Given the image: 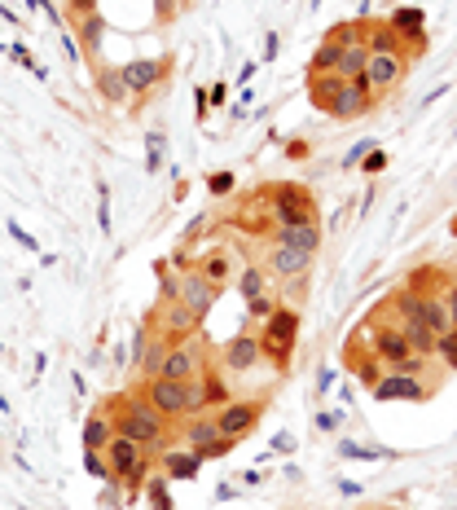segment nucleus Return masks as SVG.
I'll use <instances>...</instances> for the list:
<instances>
[{
	"mask_svg": "<svg viewBox=\"0 0 457 510\" xmlns=\"http://www.w3.org/2000/svg\"><path fill=\"white\" fill-rule=\"evenodd\" d=\"M102 454L110 462V475L123 484V493H141L146 489V480H150V471H154V454L146 445H137L128 436H114Z\"/></svg>",
	"mask_w": 457,
	"mask_h": 510,
	"instance_id": "20e7f679",
	"label": "nucleus"
},
{
	"mask_svg": "<svg viewBox=\"0 0 457 510\" xmlns=\"http://www.w3.org/2000/svg\"><path fill=\"white\" fill-rule=\"evenodd\" d=\"M365 45H369V53H405L401 31H392L387 22H369V31H365Z\"/></svg>",
	"mask_w": 457,
	"mask_h": 510,
	"instance_id": "a878e982",
	"label": "nucleus"
},
{
	"mask_svg": "<svg viewBox=\"0 0 457 510\" xmlns=\"http://www.w3.org/2000/svg\"><path fill=\"white\" fill-rule=\"evenodd\" d=\"M199 326H203V321L181 304V300H176V304H158V335H163L167 344H185V339H194Z\"/></svg>",
	"mask_w": 457,
	"mask_h": 510,
	"instance_id": "2eb2a0df",
	"label": "nucleus"
},
{
	"mask_svg": "<svg viewBox=\"0 0 457 510\" xmlns=\"http://www.w3.org/2000/svg\"><path fill=\"white\" fill-rule=\"evenodd\" d=\"M216 497H220V502H233V497H238V489H229V484H220V489H216Z\"/></svg>",
	"mask_w": 457,
	"mask_h": 510,
	"instance_id": "bf43d9fd",
	"label": "nucleus"
},
{
	"mask_svg": "<svg viewBox=\"0 0 457 510\" xmlns=\"http://www.w3.org/2000/svg\"><path fill=\"white\" fill-rule=\"evenodd\" d=\"M374 106H378V98H374L369 80H365V75H356V80H348V89L334 98V106H330L326 115H330L334 123H352V119H365Z\"/></svg>",
	"mask_w": 457,
	"mask_h": 510,
	"instance_id": "1a4fd4ad",
	"label": "nucleus"
},
{
	"mask_svg": "<svg viewBox=\"0 0 457 510\" xmlns=\"http://www.w3.org/2000/svg\"><path fill=\"white\" fill-rule=\"evenodd\" d=\"M9 238H13V242H22V247H27L31 255H40V242H36V238H31V234H27L18 220H9Z\"/></svg>",
	"mask_w": 457,
	"mask_h": 510,
	"instance_id": "49530a36",
	"label": "nucleus"
},
{
	"mask_svg": "<svg viewBox=\"0 0 457 510\" xmlns=\"http://www.w3.org/2000/svg\"><path fill=\"white\" fill-rule=\"evenodd\" d=\"M172 66H176V57L172 53H163V57H132V62H123L119 66V75H123V84H128V93H132V106H146L158 84H167V75H172Z\"/></svg>",
	"mask_w": 457,
	"mask_h": 510,
	"instance_id": "423d86ee",
	"label": "nucleus"
},
{
	"mask_svg": "<svg viewBox=\"0 0 457 510\" xmlns=\"http://www.w3.org/2000/svg\"><path fill=\"white\" fill-rule=\"evenodd\" d=\"M348 89V80L339 75V71H326V75H308V102L317 106V110H330L334 98Z\"/></svg>",
	"mask_w": 457,
	"mask_h": 510,
	"instance_id": "412c9836",
	"label": "nucleus"
},
{
	"mask_svg": "<svg viewBox=\"0 0 457 510\" xmlns=\"http://www.w3.org/2000/svg\"><path fill=\"white\" fill-rule=\"evenodd\" d=\"M273 57H277V36H268V40H264V62H273Z\"/></svg>",
	"mask_w": 457,
	"mask_h": 510,
	"instance_id": "13d9d810",
	"label": "nucleus"
},
{
	"mask_svg": "<svg viewBox=\"0 0 457 510\" xmlns=\"http://www.w3.org/2000/svg\"><path fill=\"white\" fill-rule=\"evenodd\" d=\"M132 392L167 422H185V418L203 413V378L199 383H181V378H163L158 374V378H141Z\"/></svg>",
	"mask_w": 457,
	"mask_h": 510,
	"instance_id": "f03ea898",
	"label": "nucleus"
},
{
	"mask_svg": "<svg viewBox=\"0 0 457 510\" xmlns=\"http://www.w3.org/2000/svg\"><path fill=\"white\" fill-rule=\"evenodd\" d=\"M97 229H102L106 238H110V229H114V220H110V185L97 181Z\"/></svg>",
	"mask_w": 457,
	"mask_h": 510,
	"instance_id": "ea45409f",
	"label": "nucleus"
},
{
	"mask_svg": "<svg viewBox=\"0 0 457 510\" xmlns=\"http://www.w3.org/2000/svg\"><path fill=\"white\" fill-rule=\"evenodd\" d=\"M75 27H80V45L89 49V57H97V49H102V36H106L102 9H97V13H89V18H80Z\"/></svg>",
	"mask_w": 457,
	"mask_h": 510,
	"instance_id": "7c9ffc66",
	"label": "nucleus"
},
{
	"mask_svg": "<svg viewBox=\"0 0 457 510\" xmlns=\"http://www.w3.org/2000/svg\"><path fill=\"white\" fill-rule=\"evenodd\" d=\"M216 300H220V286H211L199 268H185L181 273V304L190 308L199 321H207V312L216 308Z\"/></svg>",
	"mask_w": 457,
	"mask_h": 510,
	"instance_id": "4468645a",
	"label": "nucleus"
},
{
	"mask_svg": "<svg viewBox=\"0 0 457 510\" xmlns=\"http://www.w3.org/2000/svg\"><path fill=\"white\" fill-rule=\"evenodd\" d=\"M66 9H71V18L80 22V18H89V13H97V0H66Z\"/></svg>",
	"mask_w": 457,
	"mask_h": 510,
	"instance_id": "09e8293b",
	"label": "nucleus"
},
{
	"mask_svg": "<svg viewBox=\"0 0 457 510\" xmlns=\"http://www.w3.org/2000/svg\"><path fill=\"white\" fill-rule=\"evenodd\" d=\"M211 440H220V427H216V413H211V409L185 418V427H181V445H185V449H199V454H203Z\"/></svg>",
	"mask_w": 457,
	"mask_h": 510,
	"instance_id": "6ab92c4d",
	"label": "nucleus"
},
{
	"mask_svg": "<svg viewBox=\"0 0 457 510\" xmlns=\"http://www.w3.org/2000/svg\"><path fill=\"white\" fill-rule=\"evenodd\" d=\"M84 449H106L110 440H114V422H110V413L106 409H93L89 418H84Z\"/></svg>",
	"mask_w": 457,
	"mask_h": 510,
	"instance_id": "5701e85b",
	"label": "nucleus"
},
{
	"mask_svg": "<svg viewBox=\"0 0 457 510\" xmlns=\"http://www.w3.org/2000/svg\"><path fill=\"white\" fill-rule=\"evenodd\" d=\"M312 259H317V255H304V251H295V247H282V242H268V251H264V273L277 277V282H295V277L312 273Z\"/></svg>",
	"mask_w": 457,
	"mask_h": 510,
	"instance_id": "f8f14e48",
	"label": "nucleus"
},
{
	"mask_svg": "<svg viewBox=\"0 0 457 510\" xmlns=\"http://www.w3.org/2000/svg\"><path fill=\"white\" fill-rule=\"evenodd\" d=\"M339 493H343V497H360V484H352V480H339Z\"/></svg>",
	"mask_w": 457,
	"mask_h": 510,
	"instance_id": "6e6d98bb",
	"label": "nucleus"
},
{
	"mask_svg": "<svg viewBox=\"0 0 457 510\" xmlns=\"http://www.w3.org/2000/svg\"><path fill=\"white\" fill-rule=\"evenodd\" d=\"M282 304L273 291H264V295H255V300H247V326H259L264 317H273V308Z\"/></svg>",
	"mask_w": 457,
	"mask_h": 510,
	"instance_id": "f704fd0d",
	"label": "nucleus"
},
{
	"mask_svg": "<svg viewBox=\"0 0 457 510\" xmlns=\"http://www.w3.org/2000/svg\"><path fill=\"white\" fill-rule=\"evenodd\" d=\"M146 497H150V510H176L172 506V497H167V475L158 471V480H146Z\"/></svg>",
	"mask_w": 457,
	"mask_h": 510,
	"instance_id": "4c0bfd02",
	"label": "nucleus"
},
{
	"mask_svg": "<svg viewBox=\"0 0 457 510\" xmlns=\"http://www.w3.org/2000/svg\"><path fill=\"white\" fill-rule=\"evenodd\" d=\"M255 335H259L264 361H268L277 374H286L291 361H295V348H300V308L277 304L273 317H264V321L255 326Z\"/></svg>",
	"mask_w": 457,
	"mask_h": 510,
	"instance_id": "7ed1b4c3",
	"label": "nucleus"
},
{
	"mask_svg": "<svg viewBox=\"0 0 457 510\" xmlns=\"http://www.w3.org/2000/svg\"><path fill=\"white\" fill-rule=\"evenodd\" d=\"M110 357H114V365H128V348H123V344H114V353H110Z\"/></svg>",
	"mask_w": 457,
	"mask_h": 510,
	"instance_id": "680f3d73",
	"label": "nucleus"
},
{
	"mask_svg": "<svg viewBox=\"0 0 457 510\" xmlns=\"http://www.w3.org/2000/svg\"><path fill=\"white\" fill-rule=\"evenodd\" d=\"M181 4L185 0H154V27H172L181 18Z\"/></svg>",
	"mask_w": 457,
	"mask_h": 510,
	"instance_id": "a19ab883",
	"label": "nucleus"
},
{
	"mask_svg": "<svg viewBox=\"0 0 457 510\" xmlns=\"http://www.w3.org/2000/svg\"><path fill=\"white\" fill-rule=\"evenodd\" d=\"M203 462H207V458L199 454V449H185V445H181V449H172V445H167V449L158 454V471H163L167 480L185 484V480H199Z\"/></svg>",
	"mask_w": 457,
	"mask_h": 510,
	"instance_id": "dca6fc26",
	"label": "nucleus"
},
{
	"mask_svg": "<svg viewBox=\"0 0 457 510\" xmlns=\"http://www.w3.org/2000/svg\"><path fill=\"white\" fill-rule=\"evenodd\" d=\"M9 57H13V62H22V66H31V71H36V62H31V53H27V45H9Z\"/></svg>",
	"mask_w": 457,
	"mask_h": 510,
	"instance_id": "5fc2aeb1",
	"label": "nucleus"
},
{
	"mask_svg": "<svg viewBox=\"0 0 457 510\" xmlns=\"http://www.w3.org/2000/svg\"><path fill=\"white\" fill-rule=\"evenodd\" d=\"M194 268L203 273L211 286H220V291H224V286L238 277V259H233V251H229V247H211L207 255H199V264H194Z\"/></svg>",
	"mask_w": 457,
	"mask_h": 510,
	"instance_id": "a211bd4d",
	"label": "nucleus"
},
{
	"mask_svg": "<svg viewBox=\"0 0 457 510\" xmlns=\"http://www.w3.org/2000/svg\"><path fill=\"white\" fill-rule=\"evenodd\" d=\"M84 471H89V475H93V480H114V475H110V462H106V454L102 449H84Z\"/></svg>",
	"mask_w": 457,
	"mask_h": 510,
	"instance_id": "58836bf2",
	"label": "nucleus"
},
{
	"mask_svg": "<svg viewBox=\"0 0 457 510\" xmlns=\"http://www.w3.org/2000/svg\"><path fill=\"white\" fill-rule=\"evenodd\" d=\"M233 185H238V181H233V172H211V176H207V190H211L216 199L233 194Z\"/></svg>",
	"mask_w": 457,
	"mask_h": 510,
	"instance_id": "37998d69",
	"label": "nucleus"
},
{
	"mask_svg": "<svg viewBox=\"0 0 457 510\" xmlns=\"http://www.w3.org/2000/svg\"><path fill=\"white\" fill-rule=\"evenodd\" d=\"M348 357H352V353H348ZM352 374H356V383H360V387H369V392H374V387H378V378L387 374V365L374 357V348H369L365 357H352Z\"/></svg>",
	"mask_w": 457,
	"mask_h": 510,
	"instance_id": "c85d7f7f",
	"label": "nucleus"
},
{
	"mask_svg": "<svg viewBox=\"0 0 457 510\" xmlns=\"http://www.w3.org/2000/svg\"><path fill=\"white\" fill-rule=\"evenodd\" d=\"M444 93H449V84H440V89H431V93H427V98H422V106H431V102H440V98H444Z\"/></svg>",
	"mask_w": 457,
	"mask_h": 510,
	"instance_id": "4d7b16f0",
	"label": "nucleus"
},
{
	"mask_svg": "<svg viewBox=\"0 0 457 510\" xmlns=\"http://www.w3.org/2000/svg\"><path fill=\"white\" fill-rule=\"evenodd\" d=\"M330 383H334V370H330V365H321V374H317V396H326V392H330Z\"/></svg>",
	"mask_w": 457,
	"mask_h": 510,
	"instance_id": "864d4df0",
	"label": "nucleus"
},
{
	"mask_svg": "<svg viewBox=\"0 0 457 510\" xmlns=\"http://www.w3.org/2000/svg\"><path fill=\"white\" fill-rule=\"evenodd\" d=\"M369 396L383 401V405H392V401H409V405H418V401L431 396V387H427V378H418V374H396V370H387Z\"/></svg>",
	"mask_w": 457,
	"mask_h": 510,
	"instance_id": "9d476101",
	"label": "nucleus"
},
{
	"mask_svg": "<svg viewBox=\"0 0 457 510\" xmlns=\"http://www.w3.org/2000/svg\"><path fill=\"white\" fill-rule=\"evenodd\" d=\"M154 277H158V304H176L181 300V268H172V259H158Z\"/></svg>",
	"mask_w": 457,
	"mask_h": 510,
	"instance_id": "bb28decb",
	"label": "nucleus"
},
{
	"mask_svg": "<svg viewBox=\"0 0 457 510\" xmlns=\"http://www.w3.org/2000/svg\"><path fill=\"white\" fill-rule=\"evenodd\" d=\"M259 199H264V194H259ZM229 229H238V234H247V238H273L277 220H273L268 203H259V211H233V216H229Z\"/></svg>",
	"mask_w": 457,
	"mask_h": 510,
	"instance_id": "aec40b11",
	"label": "nucleus"
},
{
	"mask_svg": "<svg viewBox=\"0 0 457 510\" xmlns=\"http://www.w3.org/2000/svg\"><path fill=\"white\" fill-rule=\"evenodd\" d=\"M264 203H268V211H273L277 229L321 220V216H317V203H312V194H308V185H295V181H277V185L264 194Z\"/></svg>",
	"mask_w": 457,
	"mask_h": 510,
	"instance_id": "39448f33",
	"label": "nucleus"
},
{
	"mask_svg": "<svg viewBox=\"0 0 457 510\" xmlns=\"http://www.w3.org/2000/svg\"><path fill=\"white\" fill-rule=\"evenodd\" d=\"M339 53H343V49L317 45V53L308 57V75H326V71H334V66H339Z\"/></svg>",
	"mask_w": 457,
	"mask_h": 510,
	"instance_id": "c9c22d12",
	"label": "nucleus"
},
{
	"mask_svg": "<svg viewBox=\"0 0 457 510\" xmlns=\"http://www.w3.org/2000/svg\"><path fill=\"white\" fill-rule=\"evenodd\" d=\"M431 357H440L449 370H457V330H449V335L436 339V353H431Z\"/></svg>",
	"mask_w": 457,
	"mask_h": 510,
	"instance_id": "79ce46f5",
	"label": "nucleus"
},
{
	"mask_svg": "<svg viewBox=\"0 0 457 510\" xmlns=\"http://www.w3.org/2000/svg\"><path fill=\"white\" fill-rule=\"evenodd\" d=\"M409 75V57L405 53H369V66H365V80L374 89V98L392 93L401 80Z\"/></svg>",
	"mask_w": 457,
	"mask_h": 510,
	"instance_id": "9b49d317",
	"label": "nucleus"
},
{
	"mask_svg": "<svg viewBox=\"0 0 457 510\" xmlns=\"http://www.w3.org/2000/svg\"><path fill=\"white\" fill-rule=\"evenodd\" d=\"M233 401V392L224 387V374H220V365H211L203 374V409H220Z\"/></svg>",
	"mask_w": 457,
	"mask_h": 510,
	"instance_id": "cd10ccee",
	"label": "nucleus"
},
{
	"mask_svg": "<svg viewBox=\"0 0 457 510\" xmlns=\"http://www.w3.org/2000/svg\"><path fill=\"white\" fill-rule=\"evenodd\" d=\"M207 370H211V361H207L203 344L199 339H185V344H172L167 348V361H163V378H181V383H199Z\"/></svg>",
	"mask_w": 457,
	"mask_h": 510,
	"instance_id": "6e6552de",
	"label": "nucleus"
},
{
	"mask_svg": "<svg viewBox=\"0 0 457 510\" xmlns=\"http://www.w3.org/2000/svg\"><path fill=\"white\" fill-rule=\"evenodd\" d=\"M365 66H369V45H348V49L339 53V75L343 80H356V75H365Z\"/></svg>",
	"mask_w": 457,
	"mask_h": 510,
	"instance_id": "c756f323",
	"label": "nucleus"
},
{
	"mask_svg": "<svg viewBox=\"0 0 457 510\" xmlns=\"http://www.w3.org/2000/svg\"><path fill=\"white\" fill-rule=\"evenodd\" d=\"M365 31H369V22H360V18H352V22H334V27L326 31V40H321V45H330V49L365 45Z\"/></svg>",
	"mask_w": 457,
	"mask_h": 510,
	"instance_id": "393cba45",
	"label": "nucleus"
},
{
	"mask_svg": "<svg viewBox=\"0 0 457 510\" xmlns=\"http://www.w3.org/2000/svg\"><path fill=\"white\" fill-rule=\"evenodd\" d=\"M268 242H282V247H295V251H304V255H317L321 251V242H326V229H321V220L286 225V229H273Z\"/></svg>",
	"mask_w": 457,
	"mask_h": 510,
	"instance_id": "f3484780",
	"label": "nucleus"
},
{
	"mask_svg": "<svg viewBox=\"0 0 457 510\" xmlns=\"http://www.w3.org/2000/svg\"><path fill=\"white\" fill-rule=\"evenodd\" d=\"M233 445H238V440H229V436H220V440H211V445H207V449H203V458H207V462H216V458H229V454H233Z\"/></svg>",
	"mask_w": 457,
	"mask_h": 510,
	"instance_id": "a18cd8bd",
	"label": "nucleus"
},
{
	"mask_svg": "<svg viewBox=\"0 0 457 510\" xmlns=\"http://www.w3.org/2000/svg\"><path fill=\"white\" fill-rule=\"evenodd\" d=\"M268 405H273L268 392H259V396H247V401H229V405L211 409V413H216L220 436H229V440H247L255 427H259V418H264V409Z\"/></svg>",
	"mask_w": 457,
	"mask_h": 510,
	"instance_id": "0eeeda50",
	"label": "nucleus"
},
{
	"mask_svg": "<svg viewBox=\"0 0 457 510\" xmlns=\"http://www.w3.org/2000/svg\"><path fill=\"white\" fill-rule=\"evenodd\" d=\"M238 295H242V300L264 295V264H247V268L238 273Z\"/></svg>",
	"mask_w": 457,
	"mask_h": 510,
	"instance_id": "473e14b6",
	"label": "nucleus"
},
{
	"mask_svg": "<svg viewBox=\"0 0 457 510\" xmlns=\"http://www.w3.org/2000/svg\"><path fill=\"white\" fill-rule=\"evenodd\" d=\"M282 154H286V158H308V154H312V146H308L304 137H295V141H286V150H282Z\"/></svg>",
	"mask_w": 457,
	"mask_h": 510,
	"instance_id": "603ef678",
	"label": "nucleus"
},
{
	"mask_svg": "<svg viewBox=\"0 0 457 510\" xmlns=\"http://www.w3.org/2000/svg\"><path fill=\"white\" fill-rule=\"evenodd\" d=\"M93 89L102 93L106 106H128V102H132V93H128V84H123L119 66H97V75H93Z\"/></svg>",
	"mask_w": 457,
	"mask_h": 510,
	"instance_id": "4be33fe9",
	"label": "nucleus"
},
{
	"mask_svg": "<svg viewBox=\"0 0 457 510\" xmlns=\"http://www.w3.org/2000/svg\"><path fill=\"white\" fill-rule=\"evenodd\" d=\"M259 361H264V353H259V335H255V330H238V335L220 348V370H229V374H247Z\"/></svg>",
	"mask_w": 457,
	"mask_h": 510,
	"instance_id": "ddd939ff",
	"label": "nucleus"
},
{
	"mask_svg": "<svg viewBox=\"0 0 457 510\" xmlns=\"http://www.w3.org/2000/svg\"><path fill=\"white\" fill-rule=\"evenodd\" d=\"M167 137H163V132H146V172H158V167H163V158H167Z\"/></svg>",
	"mask_w": 457,
	"mask_h": 510,
	"instance_id": "e433bc0d",
	"label": "nucleus"
},
{
	"mask_svg": "<svg viewBox=\"0 0 457 510\" xmlns=\"http://www.w3.org/2000/svg\"><path fill=\"white\" fill-rule=\"evenodd\" d=\"M207 98H211V102L220 106V102H224V98H229V89H224V84H216V89H211V93H207Z\"/></svg>",
	"mask_w": 457,
	"mask_h": 510,
	"instance_id": "052dcab7",
	"label": "nucleus"
},
{
	"mask_svg": "<svg viewBox=\"0 0 457 510\" xmlns=\"http://www.w3.org/2000/svg\"><path fill=\"white\" fill-rule=\"evenodd\" d=\"M422 300V321H427V330L440 339V335H449L453 330V321H449V308H444V295L436 291V295H418Z\"/></svg>",
	"mask_w": 457,
	"mask_h": 510,
	"instance_id": "b1692460",
	"label": "nucleus"
},
{
	"mask_svg": "<svg viewBox=\"0 0 457 510\" xmlns=\"http://www.w3.org/2000/svg\"><path fill=\"white\" fill-rule=\"evenodd\" d=\"M422 22H427V13H422L418 4H401V9H392V18H387V27L401 31V40H405L409 31H422Z\"/></svg>",
	"mask_w": 457,
	"mask_h": 510,
	"instance_id": "2f4dec72",
	"label": "nucleus"
},
{
	"mask_svg": "<svg viewBox=\"0 0 457 510\" xmlns=\"http://www.w3.org/2000/svg\"><path fill=\"white\" fill-rule=\"evenodd\" d=\"M453 234H457V225H453Z\"/></svg>",
	"mask_w": 457,
	"mask_h": 510,
	"instance_id": "e2e57ef3",
	"label": "nucleus"
},
{
	"mask_svg": "<svg viewBox=\"0 0 457 510\" xmlns=\"http://www.w3.org/2000/svg\"><path fill=\"white\" fill-rule=\"evenodd\" d=\"M106 413L114 422V436H128L137 445H146L150 454H163L172 445V422L158 418L137 392H119V396H106Z\"/></svg>",
	"mask_w": 457,
	"mask_h": 510,
	"instance_id": "f257e3e1",
	"label": "nucleus"
},
{
	"mask_svg": "<svg viewBox=\"0 0 457 510\" xmlns=\"http://www.w3.org/2000/svg\"><path fill=\"white\" fill-rule=\"evenodd\" d=\"M312 422H317V431H326V436H334V431L343 427V409H321V413H317Z\"/></svg>",
	"mask_w": 457,
	"mask_h": 510,
	"instance_id": "c03bdc74",
	"label": "nucleus"
},
{
	"mask_svg": "<svg viewBox=\"0 0 457 510\" xmlns=\"http://www.w3.org/2000/svg\"><path fill=\"white\" fill-rule=\"evenodd\" d=\"M339 454L343 458H360V462H392V449H369V445H352V440H339Z\"/></svg>",
	"mask_w": 457,
	"mask_h": 510,
	"instance_id": "72a5a7b5",
	"label": "nucleus"
},
{
	"mask_svg": "<svg viewBox=\"0 0 457 510\" xmlns=\"http://www.w3.org/2000/svg\"><path fill=\"white\" fill-rule=\"evenodd\" d=\"M383 167H387V154L374 146V150H369V158H365V176H374V172H383Z\"/></svg>",
	"mask_w": 457,
	"mask_h": 510,
	"instance_id": "8fccbe9b",
	"label": "nucleus"
},
{
	"mask_svg": "<svg viewBox=\"0 0 457 510\" xmlns=\"http://www.w3.org/2000/svg\"><path fill=\"white\" fill-rule=\"evenodd\" d=\"M369 150H374V141H356L352 150L343 154V167H356V163H365V158H369Z\"/></svg>",
	"mask_w": 457,
	"mask_h": 510,
	"instance_id": "de8ad7c7",
	"label": "nucleus"
},
{
	"mask_svg": "<svg viewBox=\"0 0 457 510\" xmlns=\"http://www.w3.org/2000/svg\"><path fill=\"white\" fill-rule=\"evenodd\" d=\"M440 295H444V308H449V321H453V330H457V282H449V286H444Z\"/></svg>",
	"mask_w": 457,
	"mask_h": 510,
	"instance_id": "3c124183",
	"label": "nucleus"
}]
</instances>
